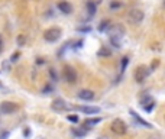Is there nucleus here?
<instances>
[{
	"label": "nucleus",
	"instance_id": "obj_1",
	"mask_svg": "<svg viewBox=\"0 0 165 139\" xmlns=\"http://www.w3.org/2000/svg\"><path fill=\"white\" fill-rule=\"evenodd\" d=\"M149 73H151V70L146 65H138L136 70H135V73H133V78H135V81H136L138 84H142V83L148 78Z\"/></svg>",
	"mask_w": 165,
	"mask_h": 139
},
{
	"label": "nucleus",
	"instance_id": "obj_2",
	"mask_svg": "<svg viewBox=\"0 0 165 139\" xmlns=\"http://www.w3.org/2000/svg\"><path fill=\"white\" fill-rule=\"evenodd\" d=\"M61 35H62V31H61L60 28L52 26L44 32V39H45L46 42H57V41L61 38Z\"/></svg>",
	"mask_w": 165,
	"mask_h": 139
},
{
	"label": "nucleus",
	"instance_id": "obj_3",
	"mask_svg": "<svg viewBox=\"0 0 165 139\" xmlns=\"http://www.w3.org/2000/svg\"><path fill=\"white\" fill-rule=\"evenodd\" d=\"M144 19H145V13L140 9H130L127 12V20L133 25H139Z\"/></svg>",
	"mask_w": 165,
	"mask_h": 139
},
{
	"label": "nucleus",
	"instance_id": "obj_4",
	"mask_svg": "<svg viewBox=\"0 0 165 139\" xmlns=\"http://www.w3.org/2000/svg\"><path fill=\"white\" fill-rule=\"evenodd\" d=\"M106 33L109 35V38H119V39H122L123 35H125V28L122 26V25L112 23V25L109 26V29L106 31Z\"/></svg>",
	"mask_w": 165,
	"mask_h": 139
},
{
	"label": "nucleus",
	"instance_id": "obj_5",
	"mask_svg": "<svg viewBox=\"0 0 165 139\" xmlns=\"http://www.w3.org/2000/svg\"><path fill=\"white\" fill-rule=\"evenodd\" d=\"M110 131L116 135H125L127 132V126L122 119H114L110 123Z\"/></svg>",
	"mask_w": 165,
	"mask_h": 139
},
{
	"label": "nucleus",
	"instance_id": "obj_6",
	"mask_svg": "<svg viewBox=\"0 0 165 139\" xmlns=\"http://www.w3.org/2000/svg\"><path fill=\"white\" fill-rule=\"evenodd\" d=\"M62 77L68 84H75L77 83V73L71 65H65L62 70Z\"/></svg>",
	"mask_w": 165,
	"mask_h": 139
},
{
	"label": "nucleus",
	"instance_id": "obj_7",
	"mask_svg": "<svg viewBox=\"0 0 165 139\" xmlns=\"http://www.w3.org/2000/svg\"><path fill=\"white\" fill-rule=\"evenodd\" d=\"M19 106L16 103H12V101H3L0 104V113L2 114H10V113L18 112Z\"/></svg>",
	"mask_w": 165,
	"mask_h": 139
},
{
	"label": "nucleus",
	"instance_id": "obj_8",
	"mask_svg": "<svg viewBox=\"0 0 165 139\" xmlns=\"http://www.w3.org/2000/svg\"><path fill=\"white\" fill-rule=\"evenodd\" d=\"M140 106L144 107L148 113H151L153 110V107H155V100L152 99L151 96H145L144 99L140 100Z\"/></svg>",
	"mask_w": 165,
	"mask_h": 139
},
{
	"label": "nucleus",
	"instance_id": "obj_9",
	"mask_svg": "<svg viewBox=\"0 0 165 139\" xmlns=\"http://www.w3.org/2000/svg\"><path fill=\"white\" fill-rule=\"evenodd\" d=\"M51 107H52V110H55V112H64V110H67V109H68V104H67L65 100H62V99H55V100L52 101Z\"/></svg>",
	"mask_w": 165,
	"mask_h": 139
},
{
	"label": "nucleus",
	"instance_id": "obj_10",
	"mask_svg": "<svg viewBox=\"0 0 165 139\" xmlns=\"http://www.w3.org/2000/svg\"><path fill=\"white\" fill-rule=\"evenodd\" d=\"M58 9H60V12H62L64 15H70L73 12V6H71V3H68L67 0H61L58 2Z\"/></svg>",
	"mask_w": 165,
	"mask_h": 139
},
{
	"label": "nucleus",
	"instance_id": "obj_11",
	"mask_svg": "<svg viewBox=\"0 0 165 139\" xmlns=\"http://www.w3.org/2000/svg\"><path fill=\"white\" fill-rule=\"evenodd\" d=\"M129 113H130V116H132L133 119L138 122V125L145 126V127H148V129H151V127H152L151 123H149V122H146L145 119H142V117H140V116H139V114H138L136 112H135V110H132V109H130V110H129Z\"/></svg>",
	"mask_w": 165,
	"mask_h": 139
},
{
	"label": "nucleus",
	"instance_id": "obj_12",
	"mask_svg": "<svg viewBox=\"0 0 165 139\" xmlns=\"http://www.w3.org/2000/svg\"><path fill=\"white\" fill-rule=\"evenodd\" d=\"M78 99H81V100H84V101H90V100H93L94 99V91H91V90H80L78 91Z\"/></svg>",
	"mask_w": 165,
	"mask_h": 139
},
{
	"label": "nucleus",
	"instance_id": "obj_13",
	"mask_svg": "<svg viewBox=\"0 0 165 139\" xmlns=\"http://www.w3.org/2000/svg\"><path fill=\"white\" fill-rule=\"evenodd\" d=\"M77 109L80 112L86 113V114H97L100 112V107H96V106H78Z\"/></svg>",
	"mask_w": 165,
	"mask_h": 139
},
{
	"label": "nucleus",
	"instance_id": "obj_14",
	"mask_svg": "<svg viewBox=\"0 0 165 139\" xmlns=\"http://www.w3.org/2000/svg\"><path fill=\"white\" fill-rule=\"evenodd\" d=\"M86 10H87V13L90 15V16H94L96 10H97V6H96V3H94L93 0H87V3H86Z\"/></svg>",
	"mask_w": 165,
	"mask_h": 139
},
{
	"label": "nucleus",
	"instance_id": "obj_15",
	"mask_svg": "<svg viewBox=\"0 0 165 139\" xmlns=\"http://www.w3.org/2000/svg\"><path fill=\"white\" fill-rule=\"evenodd\" d=\"M100 117H93V119H86V122H84V125H83V127L86 129V131H88V129H91V126L97 125V123H100Z\"/></svg>",
	"mask_w": 165,
	"mask_h": 139
},
{
	"label": "nucleus",
	"instance_id": "obj_16",
	"mask_svg": "<svg viewBox=\"0 0 165 139\" xmlns=\"http://www.w3.org/2000/svg\"><path fill=\"white\" fill-rule=\"evenodd\" d=\"M110 25H112V22H110V20H107V19L101 20V22H100V25H99V31H100V32H106V31L109 29Z\"/></svg>",
	"mask_w": 165,
	"mask_h": 139
},
{
	"label": "nucleus",
	"instance_id": "obj_17",
	"mask_svg": "<svg viewBox=\"0 0 165 139\" xmlns=\"http://www.w3.org/2000/svg\"><path fill=\"white\" fill-rule=\"evenodd\" d=\"M97 55H99V57H110V55H112V51H110L107 46H101L99 51H97Z\"/></svg>",
	"mask_w": 165,
	"mask_h": 139
},
{
	"label": "nucleus",
	"instance_id": "obj_18",
	"mask_svg": "<svg viewBox=\"0 0 165 139\" xmlns=\"http://www.w3.org/2000/svg\"><path fill=\"white\" fill-rule=\"evenodd\" d=\"M73 135L74 136H77V138H83V136H86V133H87V131L83 127V129H78V127H73Z\"/></svg>",
	"mask_w": 165,
	"mask_h": 139
},
{
	"label": "nucleus",
	"instance_id": "obj_19",
	"mask_svg": "<svg viewBox=\"0 0 165 139\" xmlns=\"http://www.w3.org/2000/svg\"><path fill=\"white\" fill-rule=\"evenodd\" d=\"M49 77L52 81H58V74L55 71V68H49Z\"/></svg>",
	"mask_w": 165,
	"mask_h": 139
},
{
	"label": "nucleus",
	"instance_id": "obj_20",
	"mask_svg": "<svg viewBox=\"0 0 165 139\" xmlns=\"http://www.w3.org/2000/svg\"><path fill=\"white\" fill-rule=\"evenodd\" d=\"M127 62H129V58H127V57H123V58H122V67H120V71H122V73H123V71L126 70V67H127Z\"/></svg>",
	"mask_w": 165,
	"mask_h": 139
},
{
	"label": "nucleus",
	"instance_id": "obj_21",
	"mask_svg": "<svg viewBox=\"0 0 165 139\" xmlns=\"http://www.w3.org/2000/svg\"><path fill=\"white\" fill-rule=\"evenodd\" d=\"M67 119L70 120V122H73V123H78V116H77V114H68V116H67Z\"/></svg>",
	"mask_w": 165,
	"mask_h": 139
},
{
	"label": "nucleus",
	"instance_id": "obj_22",
	"mask_svg": "<svg viewBox=\"0 0 165 139\" xmlns=\"http://www.w3.org/2000/svg\"><path fill=\"white\" fill-rule=\"evenodd\" d=\"M77 31L83 32V33H88V32H91V26H80V28H77Z\"/></svg>",
	"mask_w": 165,
	"mask_h": 139
},
{
	"label": "nucleus",
	"instance_id": "obj_23",
	"mask_svg": "<svg viewBox=\"0 0 165 139\" xmlns=\"http://www.w3.org/2000/svg\"><path fill=\"white\" fill-rule=\"evenodd\" d=\"M18 45H19V46H23V45H25V36L19 35V38H18Z\"/></svg>",
	"mask_w": 165,
	"mask_h": 139
},
{
	"label": "nucleus",
	"instance_id": "obj_24",
	"mask_svg": "<svg viewBox=\"0 0 165 139\" xmlns=\"http://www.w3.org/2000/svg\"><path fill=\"white\" fill-rule=\"evenodd\" d=\"M54 88L51 86H46V87H44V90H42V93H44V94H49V93L52 91Z\"/></svg>",
	"mask_w": 165,
	"mask_h": 139
},
{
	"label": "nucleus",
	"instance_id": "obj_25",
	"mask_svg": "<svg viewBox=\"0 0 165 139\" xmlns=\"http://www.w3.org/2000/svg\"><path fill=\"white\" fill-rule=\"evenodd\" d=\"M19 57H20V54H19V52H15L13 55H12V58H10V61H12V62H16V61L19 60Z\"/></svg>",
	"mask_w": 165,
	"mask_h": 139
},
{
	"label": "nucleus",
	"instance_id": "obj_26",
	"mask_svg": "<svg viewBox=\"0 0 165 139\" xmlns=\"http://www.w3.org/2000/svg\"><path fill=\"white\" fill-rule=\"evenodd\" d=\"M120 6H122V3H119V2H112V5H110L112 9H116V7H120Z\"/></svg>",
	"mask_w": 165,
	"mask_h": 139
},
{
	"label": "nucleus",
	"instance_id": "obj_27",
	"mask_svg": "<svg viewBox=\"0 0 165 139\" xmlns=\"http://www.w3.org/2000/svg\"><path fill=\"white\" fill-rule=\"evenodd\" d=\"M3 52V36L0 35V54Z\"/></svg>",
	"mask_w": 165,
	"mask_h": 139
},
{
	"label": "nucleus",
	"instance_id": "obj_28",
	"mask_svg": "<svg viewBox=\"0 0 165 139\" xmlns=\"http://www.w3.org/2000/svg\"><path fill=\"white\" fill-rule=\"evenodd\" d=\"M29 135H31V131H29V129H25V136H26V138H29Z\"/></svg>",
	"mask_w": 165,
	"mask_h": 139
},
{
	"label": "nucleus",
	"instance_id": "obj_29",
	"mask_svg": "<svg viewBox=\"0 0 165 139\" xmlns=\"http://www.w3.org/2000/svg\"><path fill=\"white\" fill-rule=\"evenodd\" d=\"M7 136H9V132H5L3 135H2V138H0V139H6Z\"/></svg>",
	"mask_w": 165,
	"mask_h": 139
},
{
	"label": "nucleus",
	"instance_id": "obj_30",
	"mask_svg": "<svg viewBox=\"0 0 165 139\" xmlns=\"http://www.w3.org/2000/svg\"><path fill=\"white\" fill-rule=\"evenodd\" d=\"M38 139H44V138H38Z\"/></svg>",
	"mask_w": 165,
	"mask_h": 139
},
{
	"label": "nucleus",
	"instance_id": "obj_31",
	"mask_svg": "<svg viewBox=\"0 0 165 139\" xmlns=\"http://www.w3.org/2000/svg\"><path fill=\"white\" fill-rule=\"evenodd\" d=\"M0 86H2V84H0Z\"/></svg>",
	"mask_w": 165,
	"mask_h": 139
}]
</instances>
